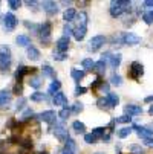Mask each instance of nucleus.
Returning a JSON list of instances; mask_svg holds the SVG:
<instances>
[{"instance_id": "obj_1", "label": "nucleus", "mask_w": 153, "mask_h": 154, "mask_svg": "<svg viewBox=\"0 0 153 154\" xmlns=\"http://www.w3.org/2000/svg\"><path fill=\"white\" fill-rule=\"evenodd\" d=\"M130 8V2L129 0H113L110 3V15L112 17H120L124 12H127Z\"/></svg>"}, {"instance_id": "obj_2", "label": "nucleus", "mask_w": 153, "mask_h": 154, "mask_svg": "<svg viewBox=\"0 0 153 154\" xmlns=\"http://www.w3.org/2000/svg\"><path fill=\"white\" fill-rule=\"evenodd\" d=\"M11 67V49L8 46L0 48V70L8 72Z\"/></svg>"}, {"instance_id": "obj_3", "label": "nucleus", "mask_w": 153, "mask_h": 154, "mask_svg": "<svg viewBox=\"0 0 153 154\" xmlns=\"http://www.w3.org/2000/svg\"><path fill=\"white\" fill-rule=\"evenodd\" d=\"M38 34H40V38H41L43 43H49V37H51V23L49 21H45V23L40 26Z\"/></svg>"}, {"instance_id": "obj_4", "label": "nucleus", "mask_w": 153, "mask_h": 154, "mask_svg": "<svg viewBox=\"0 0 153 154\" xmlns=\"http://www.w3.org/2000/svg\"><path fill=\"white\" fill-rule=\"evenodd\" d=\"M3 26H5L6 31H12V29L17 26V18H15L14 14L8 12V14L3 17Z\"/></svg>"}, {"instance_id": "obj_5", "label": "nucleus", "mask_w": 153, "mask_h": 154, "mask_svg": "<svg viewBox=\"0 0 153 154\" xmlns=\"http://www.w3.org/2000/svg\"><path fill=\"white\" fill-rule=\"evenodd\" d=\"M138 43H141V37H138L136 34H132V32L123 34V45L132 46V45H138Z\"/></svg>"}, {"instance_id": "obj_6", "label": "nucleus", "mask_w": 153, "mask_h": 154, "mask_svg": "<svg viewBox=\"0 0 153 154\" xmlns=\"http://www.w3.org/2000/svg\"><path fill=\"white\" fill-rule=\"evenodd\" d=\"M41 6L48 15H55L58 12V5L55 2H51V0H45V2L41 3Z\"/></svg>"}, {"instance_id": "obj_7", "label": "nucleus", "mask_w": 153, "mask_h": 154, "mask_svg": "<svg viewBox=\"0 0 153 154\" xmlns=\"http://www.w3.org/2000/svg\"><path fill=\"white\" fill-rule=\"evenodd\" d=\"M54 134H55L57 139L61 140V142H68V140H69V133H68V130H64V128L60 127V125H55V128H54Z\"/></svg>"}, {"instance_id": "obj_8", "label": "nucleus", "mask_w": 153, "mask_h": 154, "mask_svg": "<svg viewBox=\"0 0 153 154\" xmlns=\"http://www.w3.org/2000/svg\"><path fill=\"white\" fill-rule=\"evenodd\" d=\"M9 101H11V90L8 89L0 90V108H8Z\"/></svg>"}, {"instance_id": "obj_9", "label": "nucleus", "mask_w": 153, "mask_h": 154, "mask_svg": "<svg viewBox=\"0 0 153 154\" xmlns=\"http://www.w3.org/2000/svg\"><path fill=\"white\" fill-rule=\"evenodd\" d=\"M104 41H106V37H104V35H95V37H92L91 41H89L91 51H97L100 46L104 45Z\"/></svg>"}, {"instance_id": "obj_10", "label": "nucleus", "mask_w": 153, "mask_h": 154, "mask_svg": "<svg viewBox=\"0 0 153 154\" xmlns=\"http://www.w3.org/2000/svg\"><path fill=\"white\" fill-rule=\"evenodd\" d=\"M40 119L43 122H46V124H54L55 119H57V113L54 112V110H46V112H43L40 115Z\"/></svg>"}, {"instance_id": "obj_11", "label": "nucleus", "mask_w": 153, "mask_h": 154, "mask_svg": "<svg viewBox=\"0 0 153 154\" xmlns=\"http://www.w3.org/2000/svg\"><path fill=\"white\" fill-rule=\"evenodd\" d=\"M142 113V108L141 107H138V105H132V104H127L126 107H124V115H127V116H138V115H141Z\"/></svg>"}, {"instance_id": "obj_12", "label": "nucleus", "mask_w": 153, "mask_h": 154, "mask_svg": "<svg viewBox=\"0 0 153 154\" xmlns=\"http://www.w3.org/2000/svg\"><path fill=\"white\" fill-rule=\"evenodd\" d=\"M142 64L138 63V61H133L132 64H130V75H132L133 78H138L142 75Z\"/></svg>"}, {"instance_id": "obj_13", "label": "nucleus", "mask_w": 153, "mask_h": 154, "mask_svg": "<svg viewBox=\"0 0 153 154\" xmlns=\"http://www.w3.org/2000/svg\"><path fill=\"white\" fill-rule=\"evenodd\" d=\"M135 130L138 131V136L145 139H153V131H150L147 127H135Z\"/></svg>"}, {"instance_id": "obj_14", "label": "nucleus", "mask_w": 153, "mask_h": 154, "mask_svg": "<svg viewBox=\"0 0 153 154\" xmlns=\"http://www.w3.org/2000/svg\"><path fill=\"white\" fill-rule=\"evenodd\" d=\"M75 152H77V143H75V140L69 139V140L66 142V145H64L61 154H75Z\"/></svg>"}, {"instance_id": "obj_15", "label": "nucleus", "mask_w": 153, "mask_h": 154, "mask_svg": "<svg viewBox=\"0 0 153 154\" xmlns=\"http://www.w3.org/2000/svg\"><path fill=\"white\" fill-rule=\"evenodd\" d=\"M57 51L58 52H66L68 51V48H69V38H64V37H61L60 40H57Z\"/></svg>"}, {"instance_id": "obj_16", "label": "nucleus", "mask_w": 153, "mask_h": 154, "mask_svg": "<svg viewBox=\"0 0 153 154\" xmlns=\"http://www.w3.org/2000/svg\"><path fill=\"white\" fill-rule=\"evenodd\" d=\"M52 102H54V105L60 107V105H66V104H68V99H66V96H64V93H63V92H58V93H55V95H54Z\"/></svg>"}, {"instance_id": "obj_17", "label": "nucleus", "mask_w": 153, "mask_h": 154, "mask_svg": "<svg viewBox=\"0 0 153 154\" xmlns=\"http://www.w3.org/2000/svg\"><path fill=\"white\" fill-rule=\"evenodd\" d=\"M31 70H34V69H29V67H26V66H18V69H17V72H15L17 82H20V81H21V78H23L26 73H29Z\"/></svg>"}, {"instance_id": "obj_18", "label": "nucleus", "mask_w": 153, "mask_h": 154, "mask_svg": "<svg viewBox=\"0 0 153 154\" xmlns=\"http://www.w3.org/2000/svg\"><path fill=\"white\" fill-rule=\"evenodd\" d=\"M77 28H87V14L86 12H80L77 14Z\"/></svg>"}, {"instance_id": "obj_19", "label": "nucleus", "mask_w": 153, "mask_h": 154, "mask_svg": "<svg viewBox=\"0 0 153 154\" xmlns=\"http://www.w3.org/2000/svg\"><path fill=\"white\" fill-rule=\"evenodd\" d=\"M26 54H28V57H29L31 60H34V61L40 60V51H38L37 48H34V46H28Z\"/></svg>"}, {"instance_id": "obj_20", "label": "nucleus", "mask_w": 153, "mask_h": 154, "mask_svg": "<svg viewBox=\"0 0 153 154\" xmlns=\"http://www.w3.org/2000/svg\"><path fill=\"white\" fill-rule=\"evenodd\" d=\"M75 17H77V11L74 8H68L66 11L63 12V18H64V21H68V23H69V21H72Z\"/></svg>"}, {"instance_id": "obj_21", "label": "nucleus", "mask_w": 153, "mask_h": 154, "mask_svg": "<svg viewBox=\"0 0 153 154\" xmlns=\"http://www.w3.org/2000/svg\"><path fill=\"white\" fill-rule=\"evenodd\" d=\"M86 31H87V28H75L74 29V38L77 40V41H81V40H84V37H86Z\"/></svg>"}, {"instance_id": "obj_22", "label": "nucleus", "mask_w": 153, "mask_h": 154, "mask_svg": "<svg viewBox=\"0 0 153 154\" xmlns=\"http://www.w3.org/2000/svg\"><path fill=\"white\" fill-rule=\"evenodd\" d=\"M106 101H107L109 107H116L118 102H120V98H118V95H115V93H107Z\"/></svg>"}, {"instance_id": "obj_23", "label": "nucleus", "mask_w": 153, "mask_h": 154, "mask_svg": "<svg viewBox=\"0 0 153 154\" xmlns=\"http://www.w3.org/2000/svg\"><path fill=\"white\" fill-rule=\"evenodd\" d=\"M15 43H17V45L18 46H29L31 45V38L28 37V35H18L17 38H15Z\"/></svg>"}, {"instance_id": "obj_24", "label": "nucleus", "mask_w": 153, "mask_h": 154, "mask_svg": "<svg viewBox=\"0 0 153 154\" xmlns=\"http://www.w3.org/2000/svg\"><path fill=\"white\" fill-rule=\"evenodd\" d=\"M109 60H110V67L112 69H116L118 66L121 64V54H112Z\"/></svg>"}, {"instance_id": "obj_25", "label": "nucleus", "mask_w": 153, "mask_h": 154, "mask_svg": "<svg viewBox=\"0 0 153 154\" xmlns=\"http://www.w3.org/2000/svg\"><path fill=\"white\" fill-rule=\"evenodd\" d=\"M60 87H61V82L58 81V79H54L52 82H51V85H49V95H55V93H58L60 92Z\"/></svg>"}, {"instance_id": "obj_26", "label": "nucleus", "mask_w": 153, "mask_h": 154, "mask_svg": "<svg viewBox=\"0 0 153 154\" xmlns=\"http://www.w3.org/2000/svg\"><path fill=\"white\" fill-rule=\"evenodd\" d=\"M84 75H86L84 70H78V69H72V70H71V76H72L77 82H80V81L84 78Z\"/></svg>"}, {"instance_id": "obj_27", "label": "nucleus", "mask_w": 153, "mask_h": 154, "mask_svg": "<svg viewBox=\"0 0 153 154\" xmlns=\"http://www.w3.org/2000/svg\"><path fill=\"white\" fill-rule=\"evenodd\" d=\"M94 70H95L97 73H104V70H106V61H104V60L97 61L95 66H94Z\"/></svg>"}, {"instance_id": "obj_28", "label": "nucleus", "mask_w": 153, "mask_h": 154, "mask_svg": "<svg viewBox=\"0 0 153 154\" xmlns=\"http://www.w3.org/2000/svg\"><path fill=\"white\" fill-rule=\"evenodd\" d=\"M72 128L77 131L78 134H80V133H84V131H86V125H84L83 122H80V121H75V122L72 124Z\"/></svg>"}, {"instance_id": "obj_29", "label": "nucleus", "mask_w": 153, "mask_h": 154, "mask_svg": "<svg viewBox=\"0 0 153 154\" xmlns=\"http://www.w3.org/2000/svg\"><path fill=\"white\" fill-rule=\"evenodd\" d=\"M55 75V72H54V69L51 67L49 64H45L43 66V76H48V78H52Z\"/></svg>"}, {"instance_id": "obj_30", "label": "nucleus", "mask_w": 153, "mask_h": 154, "mask_svg": "<svg viewBox=\"0 0 153 154\" xmlns=\"http://www.w3.org/2000/svg\"><path fill=\"white\" fill-rule=\"evenodd\" d=\"M45 99H46V95H43L40 92H35V93L31 95V101H34V102H40V101H45Z\"/></svg>"}, {"instance_id": "obj_31", "label": "nucleus", "mask_w": 153, "mask_h": 154, "mask_svg": "<svg viewBox=\"0 0 153 154\" xmlns=\"http://www.w3.org/2000/svg\"><path fill=\"white\" fill-rule=\"evenodd\" d=\"M130 133H132V128L130 127H124V128H121V130H118V136L121 137V139H124V137H127Z\"/></svg>"}, {"instance_id": "obj_32", "label": "nucleus", "mask_w": 153, "mask_h": 154, "mask_svg": "<svg viewBox=\"0 0 153 154\" xmlns=\"http://www.w3.org/2000/svg\"><path fill=\"white\" fill-rule=\"evenodd\" d=\"M72 34H74L72 26H71L69 23H68V25H64V28H63V37H64V38H69Z\"/></svg>"}, {"instance_id": "obj_33", "label": "nucleus", "mask_w": 153, "mask_h": 154, "mask_svg": "<svg viewBox=\"0 0 153 154\" xmlns=\"http://www.w3.org/2000/svg\"><path fill=\"white\" fill-rule=\"evenodd\" d=\"M110 84H113V85H121V84H123V78H121L118 73H113V75L110 76Z\"/></svg>"}, {"instance_id": "obj_34", "label": "nucleus", "mask_w": 153, "mask_h": 154, "mask_svg": "<svg viewBox=\"0 0 153 154\" xmlns=\"http://www.w3.org/2000/svg\"><path fill=\"white\" fill-rule=\"evenodd\" d=\"M29 85L32 87V89H38V87L41 85V79L38 76H34V78L29 79Z\"/></svg>"}, {"instance_id": "obj_35", "label": "nucleus", "mask_w": 153, "mask_h": 154, "mask_svg": "<svg viewBox=\"0 0 153 154\" xmlns=\"http://www.w3.org/2000/svg\"><path fill=\"white\" fill-rule=\"evenodd\" d=\"M104 131H106V128L98 127V128H94V130H92V134H94V136H97L98 139H100V137H103V139H104Z\"/></svg>"}, {"instance_id": "obj_36", "label": "nucleus", "mask_w": 153, "mask_h": 154, "mask_svg": "<svg viewBox=\"0 0 153 154\" xmlns=\"http://www.w3.org/2000/svg\"><path fill=\"white\" fill-rule=\"evenodd\" d=\"M97 140H98V137H97V136H94L92 133L84 134V142H86V143H91V145H92V143H95Z\"/></svg>"}, {"instance_id": "obj_37", "label": "nucleus", "mask_w": 153, "mask_h": 154, "mask_svg": "<svg viewBox=\"0 0 153 154\" xmlns=\"http://www.w3.org/2000/svg\"><path fill=\"white\" fill-rule=\"evenodd\" d=\"M81 66H83L84 69H94V66H95V63L92 61V58H86V60H83Z\"/></svg>"}, {"instance_id": "obj_38", "label": "nucleus", "mask_w": 153, "mask_h": 154, "mask_svg": "<svg viewBox=\"0 0 153 154\" xmlns=\"http://www.w3.org/2000/svg\"><path fill=\"white\" fill-rule=\"evenodd\" d=\"M142 20L145 21L147 25H151V23H153V14H151V11H150V12H145V14L142 15Z\"/></svg>"}, {"instance_id": "obj_39", "label": "nucleus", "mask_w": 153, "mask_h": 154, "mask_svg": "<svg viewBox=\"0 0 153 154\" xmlns=\"http://www.w3.org/2000/svg\"><path fill=\"white\" fill-rule=\"evenodd\" d=\"M116 122H123V124H130L132 122V116H127V115H123V116H120L118 119H115Z\"/></svg>"}, {"instance_id": "obj_40", "label": "nucleus", "mask_w": 153, "mask_h": 154, "mask_svg": "<svg viewBox=\"0 0 153 154\" xmlns=\"http://www.w3.org/2000/svg\"><path fill=\"white\" fill-rule=\"evenodd\" d=\"M25 26H26L28 29H31V31L37 32V34H38V31H40V26H37L35 23H29V21H25Z\"/></svg>"}, {"instance_id": "obj_41", "label": "nucleus", "mask_w": 153, "mask_h": 154, "mask_svg": "<svg viewBox=\"0 0 153 154\" xmlns=\"http://www.w3.org/2000/svg\"><path fill=\"white\" fill-rule=\"evenodd\" d=\"M8 5H9L11 9H18V8L21 6V2H18V0H9Z\"/></svg>"}, {"instance_id": "obj_42", "label": "nucleus", "mask_w": 153, "mask_h": 154, "mask_svg": "<svg viewBox=\"0 0 153 154\" xmlns=\"http://www.w3.org/2000/svg\"><path fill=\"white\" fill-rule=\"evenodd\" d=\"M69 115H71V108H63L61 112H60V115H58V116H60L61 119H68V118H69Z\"/></svg>"}, {"instance_id": "obj_43", "label": "nucleus", "mask_w": 153, "mask_h": 154, "mask_svg": "<svg viewBox=\"0 0 153 154\" xmlns=\"http://www.w3.org/2000/svg\"><path fill=\"white\" fill-rule=\"evenodd\" d=\"M64 58H66V54L58 52V51H55V52H54V60H57V61H63Z\"/></svg>"}, {"instance_id": "obj_44", "label": "nucleus", "mask_w": 153, "mask_h": 154, "mask_svg": "<svg viewBox=\"0 0 153 154\" xmlns=\"http://www.w3.org/2000/svg\"><path fill=\"white\" fill-rule=\"evenodd\" d=\"M81 110H83V104H81V102H75V104H74V107L71 108V112L78 113V112H81Z\"/></svg>"}, {"instance_id": "obj_45", "label": "nucleus", "mask_w": 153, "mask_h": 154, "mask_svg": "<svg viewBox=\"0 0 153 154\" xmlns=\"http://www.w3.org/2000/svg\"><path fill=\"white\" fill-rule=\"evenodd\" d=\"M29 8H32L34 11H37V8H38V2H34V0H28V2H25Z\"/></svg>"}, {"instance_id": "obj_46", "label": "nucleus", "mask_w": 153, "mask_h": 154, "mask_svg": "<svg viewBox=\"0 0 153 154\" xmlns=\"http://www.w3.org/2000/svg\"><path fill=\"white\" fill-rule=\"evenodd\" d=\"M98 107L100 108H106V107H109V104H107V101H106V98H101V99H98Z\"/></svg>"}, {"instance_id": "obj_47", "label": "nucleus", "mask_w": 153, "mask_h": 154, "mask_svg": "<svg viewBox=\"0 0 153 154\" xmlns=\"http://www.w3.org/2000/svg\"><path fill=\"white\" fill-rule=\"evenodd\" d=\"M25 102H26V101H25L23 98H20V99L17 101V107H15V108H17V110H21V108L25 107Z\"/></svg>"}, {"instance_id": "obj_48", "label": "nucleus", "mask_w": 153, "mask_h": 154, "mask_svg": "<svg viewBox=\"0 0 153 154\" xmlns=\"http://www.w3.org/2000/svg\"><path fill=\"white\" fill-rule=\"evenodd\" d=\"M87 92V89H86V87H80V85H77V89H75V95H83V93H86Z\"/></svg>"}, {"instance_id": "obj_49", "label": "nucleus", "mask_w": 153, "mask_h": 154, "mask_svg": "<svg viewBox=\"0 0 153 154\" xmlns=\"http://www.w3.org/2000/svg\"><path fill=\"white\" fill-rule=\"evenodd\" d=\"M32 115H34V113H32V110H31V108H28L26 112L23 113V116H21V119L25 121V119H28V118H29V116H32Z\"/></svg>"}, {"instance_id": "obj_50", "label": "nucleus", "mask_w": 153, "mask_h": 154, "mask_svg": "<svg viewBox=\"0 0 153 154\" xmlns=\"http://www.w3.org/2000/svg\"><path fill=\"white\" fill-rule=\"evenodd\" d=\"M144 6H145V8H153V0H145Z\"/></svg>"}, {"instance_id": "obj_51", "label": "nucleus", "mask_w": 153, "mask_h": 154, "mask_svg": "<svg viewBox=\"0 0 153 154\" xmlns=\"http://www.w3.org/2000/svg\"><path fill=\"white\" fill-rule=\"evenodd\" d=\"M98 85L101 87V79H100V78H98V79H95V81H94V84H92L91 87H98Z\"/></svg>"}, {"instance_id": "obj_52", "label": "nucleus", "mask_w": 153, "mask_h": 154, "mask_svg": "<svg viewBox=\"0 0 153 154\" xmlns=\"http://www.w3.org/2000/svg\"><path fill=\"white\" fill-rule=\"evenodd\" d=\"M101 92H109V85L107 84H101Z\"/></svg>"}, {"instance_id": "obj_53", "label": "nucleus", "mask_w": 153, "mask_h": 154, "mask_svg": "<svg viewBox=\"0 0 153 154\" xmlns=\"http://www.w3.org/2000/svg\"><path fill=\"white\" fill-rule=\"evenodd\" d=\"M144 142H145V145H148V146H153V139H145Z\"/></svg>"}, {"instance_id": "obj_54", "label": "nucleus", "mask_w": 153, "mask_h": 154, "mask_svg": "<svg viewBox=\"0 0 153 154\" xmlns=\"http://www.w3.org/2000/svg\"><path fill=\"white\" fill-rule=\"evenodd\" d=\"M144 101H145V102H151V101H153V96H147Z\"/></svg>"}, {"instance_id": "obj_55", "label": "nucleus", "mask_w": 153, "mask_h": 154, "mask_svg": "<svg viewBox=\"0 0 153 154\" xmlns=\"http://www.w3.org/2000/svg\"><path fill=\"white\" fill-rule=\"evenodd\" d=\"M148 113H150V115H153V105H151V107L148 108Z\"/></svg>"}, {"instance_id": "obj_56", "label": "nucleus", "mask_w": 153, "mask_h": 154, "mask_svg": "<svg viewBox=\"0 0 153 154\" xmlns=\"http://www.w3.org/2000/svg\"><path fill=\"white\" fill-rule=\"evenodd\" d=\"M147 128H148V130H150V131H153V124H150V125H148V127H147Z\"/></svg>"}, {"instance_id": "obj_57", "label": "nucleus", "mask_w": 153, "mask_h": 154, "mask_svg": "<svg viewBox=\"0 0 153 154\" xmlns=\"http://www.w3.org/2000/svg\"><path fill=\"white\" fill-rule=\"evenodd\" d=\"M95 154H104V152H95Z\"/></svg>"}, {"instance_id": "obj_58", "label": "nucleus", "mask_w": 153, "mask_h": 154, "mask_svg": "<svg viewBox=\"0 0 153 154\" xmlns=\"http://www.w3.org/2000/svg\"><path fill=\"white\" fill-rule=\"evenodd\" d=\"M151 14H153V11H151Z\"/></svg>"}]
</instances>
